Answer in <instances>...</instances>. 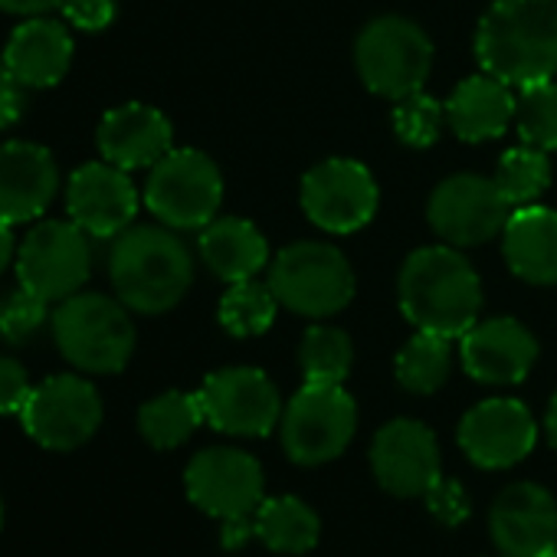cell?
I'll return each mask as SVG.
<instances>
[{
	"label": "cell",
	"mask_w": 557,
	"mask_h": 557,
	"mask_svg": "<svg viewBox=\"0 0 557 557\" xmlns=\"http://www.w3.org/2000/svg\"><path fill=\"white\" fill-rule=\"evenodd\" d=\"M482 70L508 86L557 73V0H495L475 34Z\"/></svg>",
	"instance_id": "cell-1"
},
{
	"label": "cell",
	"mask_w": 557,
	"mask_h": 557,
	"mask_svg": "<svg viewBox=\"0 0 557 557\" xmlns=\"http://www.w3.org/2000/svg\"><path fill=\"white\" fill-rule=\"evenodd\" d=\"M109 278L132 312L161 315L187 296L194 262L171 226H128L112 243Z\"/></svg>",
	"instance_id": "cell-2"
},
{
	"label": "cell",
	"mask_w": 557,
	"mask_h": 557,
	"mask_svg": "<svg viewBox=\"0 0 557 557\" xmlns=\"http://www.w3.org/2000/svg\"><path fill=\"white\" fill-rule=\"evenodd\" d=\"M400 309L420 329L443 338H462L482 309L475 269L449 246H423L400 269Z\"/></svg>",
	"instance_id": "cell-3"
},
{
	"label": "cell",
	"mask_w": 557,
	"mask_h": 557,
	"mask_svg": "<svg viewBox=\"0 0 557 557\" xmlns=\"http://www.w3.org/2000/svg\"><path fill=\"white\" fill-rule=\"evenodd\" d=\"M60 355L86 374H119L135 355V325L122 299L76 293L50 319Z\"/></svg>",
	"instance_id": "cell-4"
},
{
	"label": "cell",
	"mask_w": 557,
	"mask_h": 557,
	"mask_svg": "<svg viewBox=\"0 0 557 557\" xmlns=\"http://www.w3.org/2000/svg\"><path fill=\"white\" fill-rule=\"evenodd\" d=\"M269 286L278 306L309 319H325L351 302L355 272L332 243H293L269 265Z\"/></svg>",
	"instance_id": "cell-5"
},
{
	"label": "cell",
	"mask_w": 557,
	"mask_h": 557,
	"mask_svg": "<svg viewBox=\"0 0 557 557\" xmlns=\"http://www.w3.org/2000/svg\"><path fill=\"white\" fill-rule=\"evenodd\" d=\"M92 275V236L73 220L37 223L17 249V283L50 306L83 293Z\"/></svg>",
	"instance_id": "cell-6"
},
{
	"label": "cell",
	"mask_w": 557,
	"mask_h": 557,
	"mask_svg": "<svg viewBox=\"0 0 557 557\" xmlns=\"http://www.w3.org/2000/svg\"><path fill=\"white\" fill-rule=\"evenodd\" d=\"M355 63L371 92L397 102L423 89L433 66V44L413 21L381 17L361 30Z\"/></svg>",
	"instance_id": "cell-7"
},
{
	"label": "cell",
	"mask_w": 557,
	"mask_h": 557,
	"mask_svg": "<svg viewBox=\"0 0 557 557\" xmlns=\"http://www.w3.org/2000/svg\"><path fill=\"white\" fill-rule=\"evenodd\" d=\"M223 177L216 164L194 148L168 151L148 174L145 203L171 230H203L216 220Z\"/></svg>",
	"instance_id": "cell-8"
},
{
	"label": "cell",
	"mask_w": 557,
	"mask_h": 557,
	"mask_svg": "<svg viewBox=\"0 0 557 557\" xmlns=\"http://www.w3.org/2000/svg\"><path fill=\"white\" fill-rule=\"evenodd\" d=\"M283 446L299 466H322L345 453L358 430V407L342 384H312L283 410Z\"/></svg>",
	"instance_id": "cell-9"
},
{
	"label": "cell",
	"mask_w": 557,
	"mask_h": 557,
	"mask_svg": "<svg viewBox=\"0 0 557 557\" xmlns=\"http://www.w3.org/2000/svg\"><path fill=\"white\" fill-rule=\"evenodd\" d=\"M27 436L53 453H70L86 446L102 426V397L79 374H57L34 387L27 407L21 410Z\"/></svg>",
	"instance_id": "cell-10"
},
{
	"label": "cell",
	"mask_w": 557,
	"mask_h": 557,
	"mask_svg": "<svg viewBox=\"0 0 557 557\" xmlns=\"http://www.w3.org/2000/svg\"><path fill=\"white\" fill-rule=\"evenodd\" d=\"M511 203L498 190L495 177H479V174H456L446 177L426 207L430 226L453 246H479L495 239L508 216Z\"/></svg>",
	"instance_id": "cell-11"
},
{
	"label": "cell",
	"mask_w": 557,
	"mask_h": 557,
	"mask_svg": "<svg viewBox=\"0 0 557 557\" xmlns=\"http://www.w3.org/2000/svg\"><path fill=\"white\" fill-rule=\"evenodd\" d=\"M203 420L230 436H265L283 420V400L275 384L256 368H226L197 391Z\"/></svg>",
	"instance_id": "cell-12"
},
{
	"label": "cell",
	"mask_w": 557,
	"mask_h": 557,
	"mask_svg": "<svg viewBox=\"0 0 557 557\" xmlns=\"http://www.w3.org/2000/svg\"><path fill=\"white\" fill-rule=\"evenodd\" d=\"M184 488L187 498L226 521L239 515H252L262 502V469L259 462L233 446H210L197 453L184 472Z\"/></svg>",
	"instance_id": "cell-13"
},
{
	"label": "cell",
	"mask_w": 557,
	"mask_h": 557,
	"mask_svg": "<svg viewBox=\"0 0 557 557\" xmlns=\"http://www.w3.org/2000/svg\"><path fill=\"white\" fill-rule=\"evenodd\" d=\"M302 210L329 233H355L377 213V184L351 158H329L302 181Z\"/></svg>",
	"instance_id": "cell-14"
},
{
	"label": "cell",
	"mask_w": 557,
	"mask_h": 557,
	"mask_svg": "<svg viewBox=\"0 0 557 557\" xmlns=\"http://www.w3.org/2000/svg\"><path fill=\"white\" fill-rule=\"evenodd\" d=\"M66 213L92 239H115L138 213V190L128 171L109 161H89L70 177Z\"/></svg>",
	"instance_id": "cell-15"
},
{
	"label": "cell",
	"mask_w": 557,
	"mask_h": 557,
	"mask_svg": "<svg viewBox=\"0 0 557 557\" xmlns=\"http://www.w3.org/2000/svg\"><path fill=\"white\" fill-rule=\"evenodd\" d=\"M488 531L505 557H557V502L534 482H515L492 502Z\"/></svg>",
	"instance_id": "cell-16"
},
{
	"label": "cell",
	"mask_w": 557,
	"mask_h": 557,
	"mask_svg": "<svg viewBox=\"0 0 557 557\" xmlns=\"http://www.w3.org/2000/svg\"><path fill=\"white\" fill-rule=\"evenodd\" d=\"M371 469L384 492L397 498L426 495L440 479V446L430 426L420 420L387 423L371 446Z\"/></svg>",
	"instance_id": "cell-17"
},
{
	"label": "cell",
	"mask_w": 557,
	"mask_h": 557,
	"mask_svg": "<svg viewBox=\"0 0 557 557\" xmlns=\"http://www.w3.org/2000/svg\"><path fill=\"white\" fill-rule=\"evenodd\" d=\"M534 417L511 397L482 400L459 423V446L482 469H508L521 462L534 449Z\"/></svg>",
	"instance_id": "cell-18"
},
{
	"label": "cell",
	"mask_w": 557,
	"mask_h": 557,
	"mask_svg": "<svg viewBox=\"0 0 557 557\" xmlns=\"http://www.w3.org/2000/svg\"><path fill=\"white\" fill-rule=\"evenodd\" d=\"M60 190V168L50 148L34 141L0 145V220L17 226L44 216Z\"/></svg>",
	"instance_id": "cell-19"
},
{
	"label": "cell",
	"mask_w": 557,
	"mask_h": 557,
	"mask_svg": "<svg viewBox=\"0 0 557 557\" xmlns=\"http://www.w3.org/2000/svg\"><path fill=\"white\" fill-rule=\"evenodd\" d=\"M537 361L534 335L515 319L475 322L462 335V368L479 384H518Z\"/></svg>",
	"instance_id": "cell-20"
},
{
	"label": "cell",
	"mask_w": 557,
	"mask_h": 557,
	"mask_svg": "<svg viewBox=\"0 0 557 557\" xmlns=\"http://www.w3.org/2000/svg\"><path fill=\"white\" fill-rule=\"evenodd\" d=\"M96 141L102 161L122 171H138V168H154L171 151L174 128L168 115L158 112L154 106L128 102L102 115Z\"/></svg>",
	"instance_id": "cell-21"
},
{
	"label": "cell",
	"mask_w": 557,
	"mask_h": 557,
	"mask_svg": "<svg viewBox=\"0 0 557 557\" xmlns=\"http://www.w3.org/2000/svg\"><path fill=\"white\" fill-rule=\"evenodd\" d=\"M4 66L27 89H53L73 66V37L60 21L27 17L4 47Z\"/></svg>",
	"instance_id": "cell-22"
},
{
	"label": "cell",
	"mask_w": 557,
	"mask_h": 557,
	"mask_svg": "<svg viewBox=\"0 0 557 557\" xmlns=\"http://www.w3.org/2000/svg\"><path fill=\"white\" fill-rule=\"evenodd\" d=\"M502 249L511 272L531 286L557 283V213L547 207H515L505 230Z\"/></svg>",
	"instance_id": "cell-23"
},
{
	"label": "cell",
	"mask_w": 557,
	"mask_h": 557,
	"mask_svg": "<svg viewBox=\"0 0 557 557\" xmlns=\"http://www.w3.org/2000/svg\"><path fill=\"white\" fill-rule=\"evenodd\" d=\"M515 106L518 96L511 92V86L482 73L456 86L446 106V119L462 141H488L498 138L515 119Z\"/></svg>",
	"instance_id": "cell-24"
},
{
	"label": "cell",
	"mask_w": 557,
	"mask_h": 557,
	"mask_svg": "<svg viewBox=\"0 0 557 557\" xmlns=\"http://www.w3.org/2000/svg\"><path fill=\"white\" fill-rule=\"evenodd\" d=\"M200 256L213 275H220L223 283L233 286V283H243V278H252L265 265L269 246L249 220L220 216L203 226Z\"/></svg>",
	"instance_id": "cell-25"
},
{
	"label": "cell",
	"mask_w": 557,
	"mask_h": 557,
	"mask_svg": "<svg viewBox=\"0 0 557 557\" xmlns=\"http://www.w3.org/2000/svg\"><path fill=\"white\" fill-rule=\"evenodd\" d=\"M252 521L256 537L275 554H306L319 544L322 534V521L312 511V505L293 495L262 498L259 508L252 511Z\"/></svg>",
	"instance_id": "cell-26"
},
{
	"label": "cell",
	"mask_w": 557,
	"mask_h": 557,
	"mask_svg": "<svg viewBox=\"0 0 557 557\" xmlns=\"http://www.w3.org/2000/svg\"><path fill=\"white\" fill-rule=\"evenodd\" d=\"M200 423H207L200 397L184 391H168L138 410V430L154 449H177L194 436Z\"/></svg>",
	"instance_id": "cell-27"
},
{
	"label": "cell",
	"mask_w": 557,
	"mask_h": 557,
	"mask_svg": "<svg viewBox=\"0 0 557 557\" xmlns=\"http://www.w3.org/2000/svg\"><path fill=\"white\" fill-rule=\"evenodd\" d=\"M278 312V299L272 286H262L256 278H243L226 289L220 299V325L233 338H256L272 329Z\"/></svg>",
	"instance_id": "cell-28"
},
{
	"label": "cell",
	"mask_w": 557,
	"mask_h": 557,
	"mask_svg": "<svg viewBox=\"0 0 557 557\" xmlns=\"http://www.w3.org/2000/svg\"><path fill=\"white\" fill-rule=\"evenodd\" d=\"M394 371L400 387H407L410 394L440 391L449 377V338L417 329V335L397 355Z\"/></svg>",
	"instance_id": "cell-29"
},
{
	"label": "cell",
	"mask_w": 557,
	"mask_h": 557,
	"mask_svg": "<svg viewBox=\"0 0 557 557\" xmlns=\"http://www.w3.org/2000/svg\"><path fill=\"white\" fill-rule=\"evenodd\" d=\"M355 361L351 338L342 329H325L315 325L306 332L302 348H299V364L306 381L312 384H345L348 371Z\"/></svg>",
	"instance_id": "cell-30"
},
{
	"label": "cell",
	"mask_w": 557,
	"mask_h": 557,
	"mask_svg": "<svg viewBox=\"0 0 557 557\" xmlns=\"http://www.w3.org/2000/svg\"><path fill=\"white\" fill-rule=\"evenodd\" d=\"M515 122L521 145L537 151H557V86L550 79L521 86Z\"/></svg>",
	"instance_id": "cell-31"
},
{
	"label": "cell",
	"mask_w": 557,
	"mask_h": 557,
	"mask_svg": "<svg viewBox=\"0 0 557 557\" xmlns=\"http://www.w3.org/2000/svg\"><path fill=\"white\" fill-rule=\"evenodd\" d=\"M547 181H550L547 151H537L528 145L505 151V158L498 161V171H495V184L511 207L534 203L547 190Z\"/></svg>",
	"instance_id": "cell-32"
},
{
	"label": "cell",
	"mask_w": 557,
	"mask_h": 557,
	"mask_svg": "<svg viewBox=\"0 0 557 557\" xmlns=\"http://www.w3.org/2000/svg\"><path fill=\"white\" fill-rule=\"evenodd\" d=\"M50 319V302H44L24 286L0 296V342L24 348L44 332Z\"/></svg>",
	"instance_id": "cell-33"
},
{
	"label": "cell",
	"mask_w": 557,
	"mask_h": 557,
	"mask_svg": "<svg viewBox=\"0 0 557 557\" xmlns=\"http://www.w3.org/2000/svg\"><path fill=\"white\" fill-rule=\"evenodd\" d=\"M443 115L446 109L423 96V92H413V96H404L397 99V109H394V132L404 145L410 148H430L436 138H440V128H443Z\"/></svg>",
	"instance_id": "cell-34"
},
{
	"label": "cell",
	"mask_w": 557,
	"mask_h": 557,
	"mask_svg": "<svg viewBox=\"0 0 557 557\" xmlns=\"http://www.w3.org/2000/svg\"><path fill=\"white\" fill-rule=\"evenodd\" d=\"M423 498H426L430 515H433L440 524L456 528V524H462V521L469 518V495H466V488H462L456 479H443V475H440V479L430 485V492H426Z\"/></svg>",
	"instance_id": "cell-35"
},
{
	"label": "cell",
	"mask_w": 557,
	"mask_h": 557,
	"mask_svg": "<svg viewBox=\"0 0 557 557\" xmlns=\"http://www.w3.org/2000/svg\"><path fill=\"white\" fill-rule=\"evenodd\" d=\"M34 394L30 374L17 358L0 355V417H21V410L27 407Z\"/></svg>",
	"instance_id": "cell-36"
},
{
	"label": "cell",
	"mask_w": 557,
	"mask_h": 557,
	"mask_svg": "<svg viewBox=\"0 0 557 557\" xmlns=\"http://www.w3.org/2000/svg\"><path fill=\"white\" fill-rule=\"evenodd\" d=\"M60 11L70 27L83 34H102L115 21V0H63Z\"/></svg>",
	"instance_id": "cell-37"
},
{
	"label": "cell",
	"mask_w": 557,
	"mask_h": 557,
	"mask_svg": "<svg viewBox=\"0 0 557 557\" xmlns=\"http://www.w3.org/2000/svg\"><path fill=\"white\" fill-rule=\"evenodd\" d=\"M27 109V86L17 83V76L0 60V132L14 128L24 119Z\"/></svg>",
	"instance_id": "cell-38"
},
{
	"label": "cell",
	"mask_w": 557,
	"mask_h": 557,
	"mask_svg": "<svg viewBox=\"0 0 557 557\" xmlns=\"http://www.w3.org/2000/svg\"><path fill=\"white\" fill-rule=\"evenodd\" d=\"M223 524V547L226 550H236V547H243L249 537H256V521H252V515H239V518H226V521H220Z\"/></svg>",
	"instance_id": "cell-39"
},
{
	"label": "cell",
	"mask_w": 557,
	"mask_h": 557,
	"mask_svg": "<svg viewBox=\"0 0 557 557\" xmlns=\"http://www.w3.org/2000/svg\"><path fill=\"white\" fill-rule=\"evenodd\" d=\"M63 0H0V14H14V17H47L57 11Z\"/></svg>",
	"instance_id": "cell-40"
},
{
	"label": "cell",
	"mask_w": 557,
	"mask_h": 557,
	"mask_svg": "<svg viewBox=\"0 0 557 557\" xmlns=\"http://www.w3.org/2000/svg\"><path fill=\"white\" fill-rule=\"evenodd\" d=\"M14 252H17V243H14V226L0 220V275H4V269L14 262Z\"/></svg>",
	"instance_id": "cell-41"
},
{
	"label": "cell",
	"mask_w": 557,
	"mask_h": 557,
	"mask_svg": "<svg viewBox=\"0 0 557 557\" xmlns=\"http://www.w3.org/2000/svg\"><path fill=\"white\" fill-rule=\"evenodd\" d=\"M544 430H547V440H550V446L557 449V394H554V400H550V407H547Z\"/></svg>",
	"instance_id": "cell-42"
},
{
	"label": "cell",
	"mask_w": 557,
	"mask_h": 557,
	"mask_svg": "<svg viewBox=\"0 0 557 557\" xmlns=\"http://www.w3.org/2000/svg\"><path fill=\"white\" fill-rule=\"evenodd\" d=\"M0 524H4V502H0Z\"/></svg>",
	"instance_id": "cell-43"
},
{
	"label": "cell",
	"mask_w": 557,
	"mask_h": 557,
	"mask_svg": "<svg viewBox=\"0 0 557 557\" xmlns=\"http://www.w3.org/2000/svg\"><path fill=\"white\" fill-rule=\"evenodd\" d=\"M502 557H505V554H502Z\"/></svg>",
	"instance_id": "cell-44"
}]
</instances>
